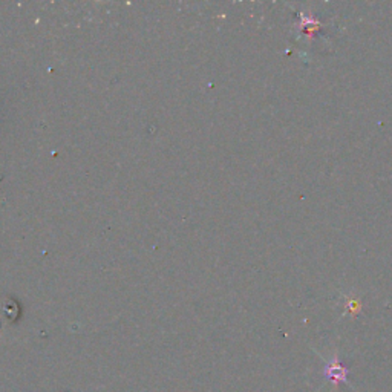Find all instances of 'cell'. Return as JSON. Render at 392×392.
<instances>
[{
    "label": "cell",
    "mask_w": 392,
    "mask_h": 392,
    "mask_svg": "<svg viewBox=\"0 0 392 392\" xmlns=\"http://www.w3.org/2000/svg\"><path fill=\"white\" fill-rule=\"evenodd\" d=\"M324 376L326 378H329L333 381L334 385H339V383H345L348 385L349 380H348V369L339 362V359L334 357L331 362H328L325 369H324Z\"/></svg>",
    "instance_id": "obj_1"
}]
</instances>
